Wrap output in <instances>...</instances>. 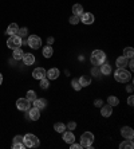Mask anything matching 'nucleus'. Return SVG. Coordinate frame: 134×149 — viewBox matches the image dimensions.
I'll use <instances>...</instances> for the list:
<instances>
[{"label":"nucleus","instance_id":"nucleus-39","mask_svg":"<svg viewBox=\"0 0 134 149\" xmlns=\"http://www.w3.org/2000/svg\"><path fill=\"white\" fill-rule=\"evenodd\" d=\"M126 90L129 91V93H131V91H133V85H129V86L126 87Z\"/></svg>","mask_w":134,"mask_h":149},{"label":"nucleus","instance_id":"nucleus-36","mask_svg":"<svg viewBox=\"0 0 134 149\" xmlns=\"http://www.w3.org/2000/svg\"><path fill=\"white\" fill-rule=\"evenodd\" d=\"M14 142H23V136H15Z\"/></svg>","mask_w":134,"mask_h":149},{"label":"nucleus","instance_id":"nucleus-24","mask_svg":"<svg viewBox=\"0 0 134 149\" xmlns=\"http://www.w3.org/2000/svg\"><path fill=\"white\" fill-rule=\"evenodd\" d=\"M54 129H55L58 133H63L67 128H66V125L63 124V122H56V124L54 125Z\"/></svg>","mask_w":134,"mask_h":149},{"label":"nucleus","instance_id":"nucleus-2","mask_svg":"<svg viewBox=\"0 0 134 149\" xmlns=\"http://www.w3.org/2000/svg\"><path fill=\"white\" fill-rule=\"evenodd\" d=\"M114 78H115L117 82L125 83L131 79V74L129 73L126 69H118V70H115V73H114Z\"/></svg>","mask_w":134,"mask_h":149},{"label":"nucleus","instance_id":"nucleus-28","mask_svg":"<svg viewBox=\"0 0 134 149\" xmlns=\"http://www.w3.org/2000/svg\"><path fill=\"white\" fill-rule=\"evenodd\" d=\"M27 100L30 101V102H34V101L36 100V93H35L34 90H28L27 91Z\"/></svg>","mask_w":134,"mask_h":149},{"label":"nucleus","instance_id":"nucleus-29","mask_svg":"<svg viewBox=\"0 0 134 149\" xmlns=\"http://www.w3.org/2000/svg\"><path fill=\"white\" fill-rule=\"evenodd\" d=\"M17 36H20V38H26L28 35V30L26 27H23V28H19V31H17Z\"/></svg>","mask_w":134,"mask_h":149},{"label":"nucleus","instance_id":"nucleus-33","mask_svg":"<svg viewBox=\"0 0 134 149\" xmlns=\"http://www.w3.org/2000/svg\"><path fill=\"white\" fill-rule=\"evenodd\" d=\"M40 81V87L42 89H47L48 87V79L47 78H43V79H39Z\"/></svg>","mask_w":134,"mask_h":149},{"label":"nucleus","instance_id":"nucleus-11","mask_svg":"<svg viewBox=\"0 0 134 149\" xmlns=\"http://www.w3.org/2000/svg\"><path fill=\"white\" fill-rule=\"evenodd\" d=\"M32 77L35 79H43V78H46V70L43 67H38L32 71Z\"/></svg>","mask_w":134,"mask_h":149},{"label":"nucleus","instance_id":"nucleus-26","mask_svg":"<svg viewBox=\"0 0 134 149\" xmlns=\"http://www.w3.org/2000/svg\"><path fill=\"white\" fill-rule=\"evenodd\" d=\"M107 104L110 105V106H117L119 104V100L117 97H114V95H110V97L107 98Z\"/></svg>","mask_w":134,"mask_h":149},{"label":"nucleus","instance_id":"nucleus-31","mask_svg":"<svg viewBox=\"0 0 134 149\" xmlns=\"http://www.w3.org/2000/svg\"><path fill=\"white\" fill-rule=\"evenodd\" d=\"M79 22H81V19H79V16H76V15H72V16L70 17V23H71V24H78Z\"/></svg>","mask_w":134,"mask_h":149},{"label":"nucleus","instance_id":"nucleus-23","mask_svg":"<svg viewBox=\"0 0 134 149\" xmlns=\"http://www.w3.org/2000/svg\"><path fill=\"white\" fill-rule=\"evenodd\" d=\"M101 73L105 74V75H109V74L111 73V66L110 65H107V63H105V65H101Z\"/></svg>","mask_w":134,"mask_h":149},{"label":"nucleus","instance_id":"nucleus-8","mask_svg":"<svg viewBox=\"0 0 134 149\" xmlns=\"http://www.w3.org/2000/svg\"><path fill=\"white\" fill-rule=\"evenodd\" d=\"M27 111H28L27 118H30V120H32V121H36V120L40 118V111H39L38 108H31V109H28Z\"/></svg>","mask_w":134,"mask_h":149},{"label":"nucleus","instance_id":"nucleus-15","mask_svg":"<svg viewBox=\"0 0 134 149\" xmlns=\"http://www.w3.org/2000/svg\"><path fill=\"white\" fill-rule=\"evenodd\" d=\"M23 62H24V65H27V66L34 65V62H35L34 54H24L23 55Z\"/></svg>","mask_w":134,"mask_h":149},{"label":"nucleus","instance_id":"nucleus-21","mask_svg":"<svg viewBox=\"0 0 134 149\" xmlns=\"http://www.w3.org/2000/svg\"><path fill=\"white\" fill-rule=\"evenodd\" d=\"M72 14L76 15V16H81L83 14V7L81 4H74L72 6Z\"/></svg>","mask_w":134,"mask_h":149},{"label":"nucleus","instance_id":"nucleus-22","mask_svg":"<svg viewBox=\"0 0 134 149\" xmlns=\"http://www.w3.org/2000/svg\"><path fill=\"white\" fill-rule=\"evenodd\" d=\"M119 148L121 149H133L134 148V144H133V141H131V140H127L126 139V141L122 142V144L119 145Z\"/></svg>","mask_w":134,"mask_h":149},{"label":"nucleus","instance_id":"nucleus-30","mask_svg":"<svg viewBox=\"0 0 134 149\" xmlns=\"http://www.w3.org/2000/svg\"><path fill=\"white\" fill-rule=\"evenodd\" d=\"M71 86H72V89H74V90H76V91H79L81 89H82V86H81V83H79L78 79H72Z\"/></svg>","mask_w":134,"mask_h":149},{"label":"nucleus","instance_id":"nucleus-34","mask_svg":"<svg viewBox=\"0 0 134 149\" xmlns=\"http://www.w3.org/2000/svg\"><path fill=\"white\" fill-rule=\"evenodd\" d=\"M66 128L70 129V130H74V129L76 128V124L74 121H71V122H69V124H67V126H66Z\"/></svg>","mask_w":134,"mask_h":149},{"label":"nucleus","instance_id":"nucleus-7","mask_svg":"<svg viewBox=\"0 0 134 149\" xmlns=\"http://www.w3.org/2000/svg\"><path fill=\"white\" fill-rule=\"evenodd\" d=\"M16 108L22 111H27L30 109V101L27 98H19L16 101Z\"/></svg>","mask_w":134,"mask_h":149},{"label":"nucleus","instance_id":"nucleus-27","mask_svg":"<svg viewBox=\"0 0 134 149\" xmlns=\"http://www.w3.org/2000/svg\"><path fill=\"white\" fill-rule=\"evenodd\" d=\"M133 55H134L133 47H126V49L124 50V56H126V58H133Z\"/></svg>","mask_w":134,"mask_h":149},{"label":"nucleus","instance_id":"nucleus-5","mask_svg":"<svg viewBox=\"0 0 134 149\" xmlns=\"http://www.w3.org/2000/svg\"><path fill=\"white\" fill-rule=\"evenodd\" d=\"M22 45H23V40H22V38L20 36H17V35H11L10 38H8V40H7L8 49H11V50L19 49Z\"/></svg>","mask_w":134,"mask_h":149},{"label":"nucleus","instance_id":"nucleus-9","mask_svg":"<svg viewBox=\"0 0 134 149\" xmlns=\"http://www.w3.org/2000/svg\"><path fill=\"white\" fill-rule=\"evenodd\" d=\"M81 22L85 23V24H93L94 23V15L90 14V12H83L81 15Z\"/></svg>","mask_w":134,"mask_h":149},{"label":"nucleus","instance_id":"nucleus-20","mask_svg":"<svg viewBox=\"0 0 134 149\" xmlns=\"http://www.w3.org/2000/svg\"><path fill=\"white\" fill-rule=\"evenodd\" d=\"M17 31H19V27H17L16 23H11L7 28V34L8 35H16Z\"/></svg>","mask_w":134,"mask_h":149},{"label":"nucleus","instance_id":"nucleus-17","mask_svg":"<svg viewBox=\"0 0 134 149\" xmlns=\"http://www.w3.org/2000/svg\"><path fill=\"white\" fill-rule=\"evenodd\" d=\"M129 58H126V56H119V58H117V66L118 69H125V67L127 66V61Z\"/></svg>","mask_w":134,"mask_h":149},{"label":"nucleus","instance_id":"nucleus-42","mask_svg":"<svg viewBox=\"0 0 134 149\" xmlns=\"http://www.w3.org/2000/svg\"><path fill=\"white\" fill-rule=\"evenodd\" d=\"M1 83H3V75L0 74V85H1Z\"/></svg>","mask_w":134,"mask_h":149},{"label":"nucleus","instance_id":"nucleus-41","mask_svg":"<svg viewBox=\"0 0 134 149\" xmlns=\"http://www.w3.org/2000/svg\"><path fill=\"white\" fill-rule=\"evenodd\" d=\"M95 105H98V106H101V105H102V101H97V102H95Z\"/></svg>","mask_w":134,"mask_h":149},{"label":"nucleus","instance_id":"nucleus-13","mask_svg":"<svg viewBox=\"0 0 134 149\" xmlns=\"http://www.w3.org/2000/svg\"><path fill=\"white\" fill-rule=\"evenodd\" d=\"M59 70L58 69H50L48 71H46V77H47V79H56L59 77Z\"/></svg>","mask_w":134,"mask_h":149},{"label":"nucleus","instance_id":"nucleus-6","mask_svg":"<svg viewBox=\"0 0 134 149\" xmlns=\"http://www.w3.org/2000/svg\"><path fill=\"white\" fill-rule=\"evenodd\" d=\"M27 45L31 47L32 50H38L42 46V39L38 35H30V38L27 39Z\"/></svg>","mask_w":134,"mask_h":149},{"label":"nucleus","instance_id":"nucleus-38","mask_svg":"<svg viewBox=\"0 0 134 149\" xmlns=\"http://www.w3.org/2000/svg\"><path fill=\"white\" fill-rule=\"evenodd\" d=\"M127 104L130 105V106H133V104H134V98H133V95H131V97H129V100H127Z\"/></svg>","mask_w":134,"mask_h":149},{"label":"nucleus","instance_id":"nucleus-18","mask_svg":"<svg viewBox=\"0 0 134 149\" xmlns=\"http://www.w3.org/2000/svg\"><path fill=\"white\" fill-rule=\"evenodd\" d=\"M78 81H79V83H81V86L82 87H86V86H89L90 83H91V78H90L89 75H82Z\"/></svg>","mask_w":134,"mask_h":149},{"label":"nucleus","instance_id":"nucleus-37","mask_svg":"<svg viewBox=\"0 0 134 149\" xmlns=\"http://www.w3.org/2000/svg\"><path fill=\"white\" fill-rule=\"evenodd\" d=\"M127 65H129V67H130V70L134 69V62H133V58H130V62H127Z\"/></svg>","mask_w":134,"mask_h":149},{"label":"nucleus","instance_id":"nucleus-35","mask_svg":"<svg viewBox=\"0 0 134 149\" xmlns=\"http://www.w3.org/2000/svg\"><path fill=\"white\" fill-rule=\"evenodd\" d=\"M70 148H71V149H81L82 146H81V144H75V142H71V144H70Z\"/></svg>","mask_w":134,"mask_h":149},{"label":"nucleus","instance_id":"nucleus-12","mask_svg":"<svg viewBox=\"0 0 134 149\" xmlns=\"http://www.w3.org/2000/svg\"><path fill=\"white\" fill-rule=\"evenodd\" d=\"M111 113H113V106H110V105H103L102 108H101V114L103 116V117H110Z\"/></svg>","mask_w":134,"mask_h":149},{"label":"nucleus","instance_id":"nucleus-25","mask_svg":"<svg viewBox=\"0 0 134 149\" xmlns=\"http://www.w3.org/2000/svg\"><path fill=\"white\" fill-rule=\"evenodd\" d=\"M52 54H54V50H52L51 46H47V47L43 49V55H44L46 58H51Z\"/></svg>","mask_w":134,"mask_h":149},{"label":"nucleus","instance_id":"nucleus-14","mask_svg":"<svg viewBox=\"0 0 134 149\" xmlns=\"http://www.w3.org/2000/svg\"><path fill=\"white\" fill-rule=\"evenodd\" d=\"M63 140H65L67 144H71V142L75 141V136H74V133L70 130V132H63Z\"/></svg>","mask_w":134,"mask_h":149},{"label":"nucleus","instance_id":"nucleus-32","mask_svg":"<svg viewBox=\"0 0 134 149\" xmlns=\"http://www.w3.org/2000/svg\"><path fill=\"white\" fill-rule=\"evenodd\" d=\"M12 148L14 149H23V148H26V145H24V142H14V144H12Z\"/></svg>","mask_w":134,"mask_h":149},{"label":"nucleus","instance_id":"nucleus-19","mask_svg":"<svg viewBox=\"0 0 134 149\" xmlns=\"http://www.w3.org/2000/svg\"><path fill=\"white\" fill-rule=\"evenodd\" d=\"M23 55H24V52L20 47H19V49H15L14 52H12V58H14L15 61H20V59H23Z\"/></svg>","mask_w":134,"mask_h":149},{"label":"nucleus","instance_id":"nucleus-4","mask_svg":"<svg viewBox=\"0 0 134 149\" xmlns=\"http://www.w3.org/2000/svg\"><path fill=\"white\" fill-rule=\"evenodd\" d=\"M94 142V134L91 132H85L81 136V146L82 148H91Z\"/></svg>","mask_w":134,"mask_h":149},{"label":"nucleus","instance_id":"nucleus-40","mask_svg":"<svg viewBox=\"0 0 134 149\" xmlns=\"http://www.w3.org/2000/svg\"><path fill=\"white\" fill-rule=\"evenodd\" d=\"M47 42H48V45L51 46L52 43H54V38H48V39H47Z\"/></svg>","mask_w":134,"mask_h":149},{"label":"nucleus","instance_id":"nucleus-16","mask_svg":"<svg viewBox=\"0 0 134 149\" xmlns=\"http://www.w3.org/2000/svg\"><path fill=\"white\" fill-rule=\"evenodd\" d=\"M34 106L38 108L39 110H40V109H44L46 106H47V101L43 100V98H36V100L34 101Z\"/></svg>","mask_w":134,"mask_h":149},{"label":"nucleus","instance_id":"nucleus-3","mask_svg":"<svg viewBox=\"0 0 134 149\" xmlns=\"http://www.w3.org/2000/svg\"><path fill=\"white\" fill-rule=\"evenodd\" d=\"M23 142L26 148H36V146H39V139L35 134H30V133L23 136Z\"/></svg>","mask_w":134,"mask_h":149},{"label":"nucleus","instance_id":"nucleus-1","mask_svg":"<svg viewBox=\"0 0 134 149\" xmlns=\"http://www.w3.org/2000/svg\"><path fill=\"white\" fill-rule=\"evenodd\" d=\"M90 61H91V63H93L94 66H101V65L105 63V61H106V54H105L102 50H94Z\"/></svg>","mask_w":134,"mask_h":149},{"label":"nucleus","instance_id":"nucleus-10","mask_svg":"<svg viewBox=\"0 0 134 149\" xmlns=\"http://www.w3.org/2000/svg\"><path fill=\"white\" fill-rule=\"evenodd\" d=\"M121 134H122L124 139H127V140H133V137H134L133 129L129 128V126H125V128L121 129Z\"/></svg>","mask_w":134,"mask_h":149}]
</instances>
